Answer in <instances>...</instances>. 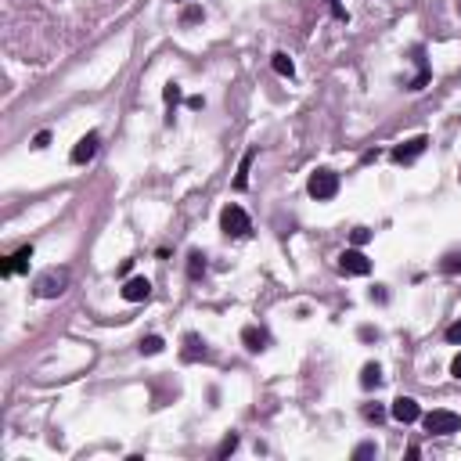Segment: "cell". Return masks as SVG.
Segmentation results:
<instances>
[{
  "label": "cell",
  "instance_id": "cell-10",
  "mask_svg": "<svg viewBox=\"0 0 461 461\" xmlns=\"http://www.w3.org/2000/svg\"><path fill=\"white\" fill-rule=\"evenodd\" d=\"M29 260H33V245H22L4 267H0V274L11 278V274H18V270H29Z\"/></svg>",
  "mask_w": 461,
  "mask_h": 461
},
{
  "label": "cell",
  "instance_id": "cell-3",
  "mask_svg": "<svg viewBox=\"0 0 461 461\" xmlns=\"http://www.w3.org/2000/svg\"><path fill=\"white\" fill-rule=\"evenodd\" d=\"M306 192L318 202H328V198H335V192H339V177L331 170H313L310 180H306Z\"/></svg>",
  "mask_w": 461,
  "mask_h": 461
},
{
  "label": "cell",
  "instance_id": "cell-22",
  "mask_svg": "<svg viewBox=\"0 0 461 461\" xmlns=\"http://www.w3.org/2000/svg\"><path fill=\"white\" fill-rule=\"evenodd\" d=\"M368 238H371V230H368V227H357V230H353V245H364Z\"/></svg>",
  "mask_w": 461,
  "mask_h": 461
},
{
  "label": "cell",
  "instance_id": "cell-28",
  "mask_svg": "<svg viewBox=\"0 0 461 461\" xmlns=\"http://www.w3.org/2000/svg\"><path fill=\"white\" fill-rule=\"evenodd\" d=\"M173 4H184V0H173Z\"/></svg>",
  "mask_w": 461,
  "mask_h": 461
},
{
  "label": "cell",
  "instance_id": "cell-2",
  "mask_svg": "<svg viewBox=\"0 0 461 461\" xmlns=\"http://www.w3.org/2000/svg\"><path fill=\"white\" fill-rule=\"evenodd\" d=\"M220 230L227 238H245L249 230H253V224H249V217H245V209L242 205H224V213H220Z\"/></svg>",
  "mask_w": 461,
  "mask_h": 461
},
{
  "label": "cell",
  "instance_id": "cell-5",
  "mask_svg": "<svg viewBox=\"0 0 461 461\" xmlns=\"http://www.w3.org/2000/svg\"><path fill=\"white\" fill-rule=\"evenodd\" d=\"M339 270L343 274H353V278H364V274H371V260L361 253V249H346L339 256Z\"/></svg>",
  "mask_w": 461,
  "mask_h": 461
},
{
  "label": "cell",
  "instance_id": "cell-27",
  "mask_svg": "<svg viewBox=\"0 0 461 461\" xmlns=\"http://www.w3.org/2000/svg\"><path fill=\"white\" fill-rule=\"evenodd\" d=\"M451 375H454V379H461V353H458L454 364H451Z\"/></svg>",
  "mask_w": 461,
  "mask_h": 461
},
{
  "label": "cell",
  "instance_id": "cell-16",
  "mask_svg": "<svg viewBox=\"0 0 461 461\" xmlns=\"http://www.w3.org/2000/svg\"><path fill=\"white\" fill-rule=\"evenodd\" d=\"M253 159H256V152H249V155L242 159V170H238V177H235V187H238V192H245V187H249V166H253Z\"/></svg>",
  "mask_w": 461,
  "mask_h": 461
},
{
  "label": "cell",
  "instance_id": "cell-12",
  "mask_svg": "<svg viewBox=\"0 0 461 461\" xmlns=\"http://www.w3.org/2000/svg\"><path fill=\"white\" fill-rule=\"evenodd\" d=\"M361 386H364V389H379V386H382V368H379V364H364Z\"/></svg>",
  "mask_w": 461,
  "mask_h": 461
},
{
  "label": "cell",
  "instance_id": "cell-9",
  "mask_svg": "<svg viewBox=\"0 0 461 461\" xmlns=\"http://www.w3.org/2000/svg\"><path fill=\"white\" fill-rule=\"evenodd\" d=\"M97 155V134H87V137H79L76 141V148H72V162L83 166V162H91Z\"/></svg>",
  "mask_w": 461,
  "mask_h": 461
},
{
  "label": "cell",
  "instance_id": "cell-11",
  "mask_svg": "<svg viewBox=\"0 0 461 461\" xmlns=\"http://www.w3.org/2000/svg\"><path fill=\"white\" fill-rule=\"evenodd\" d=\"M242 343L253 350V353H260V350H267V331L263 328H245L242 331Z\"/></svg>",
  "mask_w": 461,
  "mask_h": 461
},
{
  "label": "cell",
  "instance_id": "cell-20",
  "mask_svg": "<svg viewBox=\"0 0 461 461\" xmlns=\"http://www.w3.org/2000/svg\"><path fill=\"white\" fill-rule=\"evenodd\" d=\"M439 267H444L447 270V274H458V270H461V253H451L444 263H439Z\"/></svg>",
  "mask_w": 461,
  "mask_h": 461
},
{
  "label": "cell",
  "instance_id": "cell-23",
  "mask_svg": "<svg viewBox=\"0 0 461 461\" xmlns=\"http://www.w3.org/2000/svg\"><path fill=\"white\" fill-rule=\"evenodd\" d=\"M447 343H461V321H454V325L447 328Z\"/></svg>",
  "mask_w": 461,
  "mask_h": 461
},
{
  "label": "cell",
  "instance_id": "cell-24",
  "mask_svg": "<svg viewBox=\"0 0 461 461\" xmlns=\"http://www.w3.org/2000/svg\"><path fill=\"white\" fill-rule=\"evenodd\" d=\"M375 454V444H361L357 451H353V458H371Z\"/></svg>",
  "mask_w": 461,
  "mask_h": 461
},
{
  "label": "cell",
  "instance_id": "cell-15",
  "mask_svg": "<svg viewBox=\"0 0 461 461\" xmlns=\"http://www.w3.org/2000/svg\"><path fill=\"white\" fill-rule=\"evenodd\" d=\"M205 274V256L202 253H192V256H187V278H202Z\"/></svg>",
  "mask_w": 461,
  "mask_h": 461
},
{
  "label": "cell",
  "instance_id": "cell-19",
  "mask_svg": "<svg viewBox=\"0 0 461 461\" xmlns=\"http://www.w3.org/2000/svg\"><path fill=\"white\" fill-rule=\"evenodd\" d=\"M364 418H368V422H375V425H379L382 418H386V411H382L379 404H368V407H364Z\"/></svg>",
  "mask_w": 461,
  "mask_h": 461
},
{
  "label": "cell",
  "instance_id": "cell-25",
  "mask_svg": "<svg viewBox=\"0 0 461 461\" xmlns=\"http://www.w3.org/2000/svg\"><path fill=\"white\" fill-rule=\"evenodd\" d=\"M198 18H202V8H187L184 11V22H198Z\"/></svg>",
  "mask_w": 461,
  "mask_h": 461
},
{
  "label": "cell",
  "instance_id": "cell-17",
  "mask_svg": "<svg viewBox=\"0 0 461 461\" xmlns=\"http://www.w3.org/2000/svg\"><path fill=\"white\" fill-rule=\"evenodd\" d=\"M162 339H159V335H144V339H141V353H148V357H155V353H162Z\"/></svg>",
  "mask_w": 461,
  "mask_h": 461
},
{
  "label": "cell",
  "instance_id": "cell-14",
  "mask_svg": "<svg viewBox=\"0 0 461 461\" xmlns=\"http://www.w3.org/2000/svg\"><path fill=\"white\" fill-rule=\"evenodd\" d=\"M270 65H274L278 76H296V65H292V58H288L285 51H278L274 58H270Z\"/></svg>",
  "mask_w": 461,
  "mask_h": 461
},
{
  "label": "cell",
  "instance_id": "cell-6",
  "mask_svg": "<svg viewBox=\"0 0 461 461\" xmlns=\"http://www.w3.org/2000/svg\"><path fill=\"white\" fill-rule=\"evenodd\" d=\"M389 414L396 418V422L411 425V422H418V418H422V407H418V400H411V396H396L393 407H389Z\"/></svg>",
  "mask_w": 461,
  "mask_h": 461
},
{
  "label": "cell",
  "instance_id": "cell-1",
  "mask_svg": "<svg viewBox=\"0 0 461 461\" xmlns=\"http://www.w3.org/2000/svg\"><path fill=\"white\" fill-rule=\"evenodd\" d=\"M65 285H69V270L65 267H51V270H44V274L36 278V296L40 299H54V296H61L65 292Z\"/></svg>",
  "mask_w": 461,
  "mask_h": 461
},
{
  "label": "cell",
  "instance_id": "cell-13",
  "mask_svg": "<svg viewBox=\"0 0 461 461\" xmlns=\"http://www.w3.org/2000/svg\"><path fill=\"white\" fill-rule=\"evenodd\" d=\"M187 350H184V361H198V357H209V350H205V343H198V335H187Z\"/></svg>",
  "mask_w": 461,
  "mask_h": 461
},
{
  "label": "cell",
  "instance_id": "cell-7",
  "mask_svg": "<svg viewBox=\"0 0 461 461\" xmlns=\"http://www.w3.org/2000/svg\"><path fill=\"white\" fill-rule=\"evenodd\" d=\"M152 296V281L148 278H130L127 285H123V299L127 303H144Z\"/></svg>",
  "mask_w": 461,
  "mask_h": 461
},
{
  "label": "cell",
  "instance_id": "cell-18",
  "mask_svg": "<svg viewBox=\"0 0 461 461\" xmlns=\"http://www.w3.org/2000/svg\"><path fill=\"white\" fill-rule=\"evenodd\" d=\"M238 451V436L235 432H230L227 439H224V444H220V451H217V458H227V454H235Z\"/></svg>",
  "mask_w": 461,
  "mask_h": 461
},
{
  "label": "cell",
  "instance_id": "cell-8",
  "mask_svg": "<svg viewBox=\"0 0 461 461\" xmlns=\"http://www.w3.org/2000/svg\"><path fill=\"white\" fill-rule=\"evenodd\" d=\"M425 148H429V137H414V141L400 144V148H393V162H414Z\"/></svg>",
  "mask_w": 461,
  "mask_h": 461
},
{
  "label": "cell",
  "instance_id": "cell-4",
  "mask_svg": "<svg viewBox=\"0 0 461 461\" xmlns=\"http://www.w3.org/2000/svg\"><path fill=\"white\" fill-rule=\"evenodd\" d=\"M422 422H425V429L436 432V436H451V432L461 429V414H454V411H429Z\"/></svg>",
  "mask_w": 461,
  "mask_h": 461
},
{
  "label": "cell",
  "instance_id": "cell-21",
  "mask_svg": "<svg viewBox=\"0 0 461 461\" xmlns=\"http://www.w3.org/2000/svg\"><path fill=\"white\" fill-rule=\"evenodd\" d=\"M162 97H166V104H177V101H180V87H177V83H166Z\"/></svg>",
  "mask_w": 461,
  "mask_h": 461
},
{
  "label": "cell",
  "instance_id": "cell-26",
  "mask_svg": "<svg viewBox=\"0 0 461 461\" xmlns=\"http://www.w3.org/2000/svg\"><path fill=\"white\" fill-rule=\"evenodd\" d=\"M47 144H51V134L44 130V134H36V141H33V148H47Z\"/></svg>",
  "mask_w": 461,
  "mask_h": 461
}]
</instances>
